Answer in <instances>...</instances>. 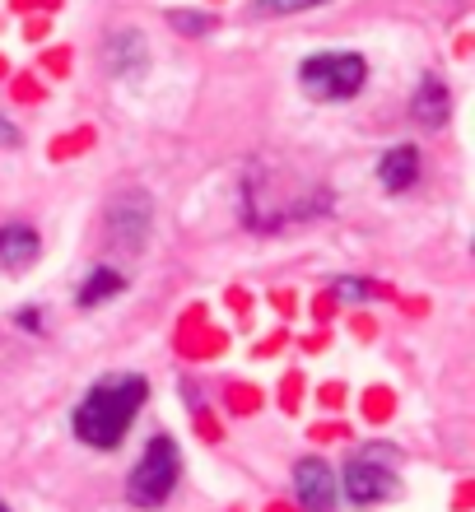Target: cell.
Listing matches in <instances>:
<instances>
[{"label": "cell", "mask_w": 475, "mask_h": 512, "mask_svg": "<svg viewBox=\"0 0 475 512\" xmlns=\"http://www.w3.org/2000/svg\"><path fill=\"white\" fill-rule=\"evenodd\" d=\"M122 289H126L122 270H112V266L89 270V280H84V289H80V308H98V303H108V298H117Z\"/></svg>", "instance_id": "obj_11"}, {"label": "cell", "mask_w": 475, "mask_h": 512, "mask_svg": "<svg viewBox=\"0 0 475 512\" xmlns=\"http://www.w3.org/2000/svg\"><path fill=\"white\" fill-rule=\"evenodd\" d=\"M177 475H182V452H177V443L168 438V433H154L150 447L140 452L131 480H126V499L136 503V508H145V512L163 508L168 494L177 489Z\"/></svg>", "instance_id": "obj_2"}, {"label": "cell", "mask_w": 475, "mask_h": 512, "mask_svg": "<svg viewBox=\"0 0 475 512\" xmlns=\"http://www.w3.org/2000/svg\"><path fill=\"white\" fill-rule=\"evenodd\" d=\"M145 56H150V42L140 38L136 28H122L103 42V61H108L112 75H140L145 70Z\"/></svg>", "instance_id": "obj_8"}, {"label": "cell", "mask_w": 475, "mask_h": 512, "mask_svg": "<svg viewBox=\"0 0 475 512\" xmlns=\"http://www.w3.org/2000/svg\"><path fill=\"white\" fill-rule=\"evenodd\" d=\"M368 80V61L359 52H317L299 66L303 94L317 103H345L364 89Z\"/></svg>", "instance_id": "obj_3"}, {"label": "cell", "mask_w": 475, "mask_h": 512, "mask_svg": "<svg viewBox=\"0 0 475 512\" xmlns=\"http://www.w3.org/2000/svg\"><path fill=\"white\" fill-rule=\"evenodd\" d=\"M336 294H345V298H368V284H359V280H336Z\"/></svg>", "instance_id": "obj_14"}, {"label": "cell", "mask_w": 475, "mask_h": 512, "mask_svg": "<svg viewBox=\"0 0 475 512\" xmlns=\"http://www.w3.org/2000/svg\"><path fill=\"white\" fill-rule=\"evenodd\" d=\"M294 494H299V503L308 512H336V499H340L336 471L322 457H303L294 466Z\"/></svg>", "instance_id": "obj_6"}, {"label": "cell", "mask_w": 475, "mask_h": 512, "mask_svg": "<svg viewBox=\"0 0 475 512\" xmlns=\"http://www.w3.org/2000/svg\"><path fill=\"white\" fill-rule=\"evenodd\" d=\"M103 224H108V238L122 247V252H140L145 238H150V224H154V201L145 191H126V196H117V201L108 205Z\"/></svg>", "instance_id": "obj_5"}, {"label": "cell", "mask_w": 475, "mask_h": 512, "mask_svg": "<svg viewBox=\"0 0 475 512\" xmlns=\"http://www.w3.org/2000/svg\"><path fill=\"white\" fill-rule=\"evenodd\" d=\"M387 447H368V452H354L350 461H345V471H340V489H345V499L354 503V508H373V503H387L401 494V480H396V471L387 466Z\"/></svg>", "instance_id": "obj_4"}, {"label": "cell", "mask_w": 475, "mask_h": 512, "mask_svg": "<svg viewBox=\"0 0 475 512\" xmlns=\"http://www.w3.org/2000/svg\"><path fill=\"white\" fill-rule=\"evenodd\" d=\"M326 0H252L247 5V19H275V14H303V10H317Z\"/></svg>", "instance_id": "obj_12"}, {"label": "cell", "mask_w": 475, "mask_h": 512, "mask_svg": "<svg viewBox=\"0 0 475 512\" xmlns=\"http://www.w3.org/2000/svg\"><path fill=\"white\" fill-rule=\"evenodd\" d=\"M378 182L382 191H410L420 182V149L415 145H392L387 154L378 159Z\"/></svg>", "instance_id": "obj_7"}, {"label": "cell", "mask_w": 475, "mask_h": 512, "mask_svg": "<svg viewBox=\"0 0 475 512\" xmlns=\"http://www.w3.org/2000/svg\"><path fill=\"white\" fill-rule=\"evenodd\" d=\"M0 145H5V149H14V145H19V131H14V122H10V117H0Z\"/></svg>", "instance_id": "obj_15"}, {"label": "cell", "mask_w": 475, "mask_h": 512, "mask_svg": "<svg viewBox=\"0 0 475 512\" xmlns=\"http://www.w3.org/2000/svg\"><path fill=\"white\" fill-rule=\"evenodd\" d=\"M410 112H415V122H424V126L448 122V112H452L448 84L438 80V75H424L420 89H415V103H410Z\"/></svg>", "instance_id": "obj_9"}, {"label": "cell", "mask_w": 475, "mask_h": 512, "mask_svg": "<svg viewBox=\"0 0 475 512\" xmlns=\"http://www.w3.org/2000/svg\"><path fill=\"white\" fill-rule=\"evenodd\" d=\"M0 512H10V508H5V503H0Z\"/></svg>", "instance_id": "obj_17"}, {"label": "cell", "mask_w": 475, "mask_h": 512, "mask_svg": "<svg viewBox=\"0 0 475 512\" xmlns=\"http://www.w3.org/2000/svg\"><path fill=\"white\" fill-rule=\"evenodd\" d=\"M150 396V382L140 373H112V378L94 382L84 391V401L75 405V419L70 429L84 447H98V452H112L122 447V438L131 433V419L140 415V405Z\"/></svg>", "instance_id": "obj_1"}, {"label": "cell", "mask_w": 475, "mask_h": 512, "mask_svg": "<svg viewBox=\"0 0 475 512\" xmlns=\"http://www.w3.org/2000/svg\"><path fill=\"white\" fill-rule=\"evenodd\" d=\"M33 256H38V233L24 229V224H10V229H0V266L24 270Z\"/></svg>", "instance_id": "obj_10"}, {"label": "cell", "mask_w": 475, "mask_h": 512, "mask_svg": "<svg viewBox=\"0 0 475 512\" xmlns=\"http://www.w3.org/2000/svg\"><path fill=\"white\" fill-rule=\"evenodd\" d=\"M19 326H33V331H38V308H33V312H19Z\"/></svg>", "instance_id": "obj_16"}, {"label": "cell", "mask_w": 475, "mask_h": 512, "mask_svg": "<svg viewBox=\"0 0 475 512\" xmlns=\"http://www.w3.org/2000/svg\"><path fill=\"white\" fill-rule=\"evenodd\" d=\"M168 24H173L177 33H187V38H205V33L215 28V14H205V10H168Z\"/></svg>", "instance_id": "obj_13"}]
</instances>
